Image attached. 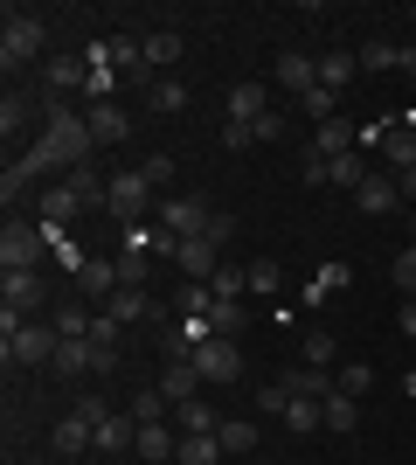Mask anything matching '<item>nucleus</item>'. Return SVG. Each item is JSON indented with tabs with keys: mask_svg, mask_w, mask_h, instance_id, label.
I'll list each match as a JSON object with an SVG mask.
<instances>
[{
	"mask_svg": "<svg viewBox=\"0 0 416 465\" xmlns=\"http://www.w3.org/2000/svg\"><path fill=\"white\" fill-rule=\"evenodd\" d=\"M91 118L77 112H49V125H42V139L21 153V167H7V181H0V194H7V209H15V194L28 188L35 174H77V167H91Z\"/></svg>",
	"mask_w": 416,
	"mask_h": 465,
	"instance_id": "1",
	"label": "nucleus"
},
{
	"mask_svg": "<svg viewBox=\"0 0 416 465\" xmlns=\"http://www.w3.org/2000/svg\"><path fill=\"white\" fill-rule=\"evenodd\" d=\"M56 354H63L56 327H35V320H28V327L7 333V361H15V369H42V361H56Z\"/></svg>",
	"mask_w": 416,
	"mask_h": 465,
	"instance_id": "2",
	"label": "nucleus"
},
{
	"mask_svg": "<svg viewBox=\"0 0 416 465\" xmlns=\"http://www.w3.org/2000/svg\"><path fill=\"white\" fill-rule=\"evenodd\" d=\"M49 251V236L35 230V223H21V215H7V230H0V264L7 272H35V257Z\"/></svg>",
	"mask_w": 416,
	"mask_h": 465,
	"instance_id": "3",
	"label": "nucleus"
},
{
	"mask_svg": "<svg viewBox=\"0 0 416 465\" xmlns=\"http://www.w3.org/2000/svg\"><path fill=\"white\" fill-rule=\"evenodd\" d=\"M83 84H91V63L83 56H49L42 63V97H49V112H63V97L83 91Z\"/></svg>",
	"mask_w": 416,
	"mask_h": 465,
	"instance_id": "4",
	"label": "nucleus"
},
{
	"mask_svg": "<svg viewBox=\"0 0 416 465\" xmlns=\"http://www.w3.org/2000/svg\"><path fill=\"white\" fill-rule=\"evenodd\" d=\"M42 21L35 15H7V35H0V63H7V70H21V63H35L42 56Z\"/></svg>",
	"mask_w": 416,
	"mask_h": 465,
	"instance_id": "5",
	"label": "nucleus"
},
{
	"mask_svg": "<svg viewBox=\"0 0 416 465\" xmlns=\"http://www.w3.org/2000/svg\"><path fill=\"white\" fill-rule=\"evenodd\" d=\"M208 202H201V194H167V202H160V223H167V230L180 236V243H188V236H208Z\"/></svg>",
	"mask_w": 416,
	"mask_h": 465,
	"instance_id": "6",
	"label": "nucleus"
},
{
	"mask_svg": "<svg viewBox=\"0 0 416 465\" xmlns=\"http://www.w3.org/2000/svg\"><path fill=\"white\" fill-rule=\"evenodd\" d=\"M104 209H111L125 230H132L139 215L153 209V181H146V174H111V202H104Z\"/></svg>",
	"mask_w": 416,
	"mask_h": 465,
	"instance_id": "7",
	"label": "nucleus"
},
{
	"mask_svg": "<svg viewBox=\"0 0 416 465\" xmlns=\"http://www.w3.org/2000/svg\"><path fill=\"white\" fill-rule=\"evenodd\" d=\"M188 361H195V369L208 375V382H237V375H243V354H237V341H201V348L188 354Z\"/></svg>",
	"mask_w": 416,
	"mask_h": 465,
	"instance_id": "8",
	"label": "nucleus"
},
{
	"mask_svg": "<svg viewBox=\"0 0 416 465\" xmlns=\"http://www.w3.org/2000/svg\"><path fill=\"white\" fill-rule=\"evenodd\" d=\"M174 264H180V272H188V285H208V278L222 272V251H216V243H208V236H188V243H180V251H174Z\"/></svg>",
	"mask_w": 416,
	"mask_h": 465,
	"instance_id": "9",
	"label": "nucleus"
},
{
	"mask_svg": "<svg viewBox=\"0 0 416 465\" xmlns=\"http://www.w3.org/2000/svg\"><path fill=\"white\" fill-rule=\"evenodd\" d=\"M98 361H104V354L91 348V333H83V341H63V354L49 361V369H56L63 382H83V375H98Z\"/></svg>",
	"mask_w": 416,
	"mask_h": 465,
	"instance_id": "10",
	"label": "nucleus"
},
{
	"mask_svg": "<svg viewBox=\"0 0 416 465\" xmlns=\"http://www.w3.org/2000/svg\"><path fill=\"white\" fill-rule=\"evenodd\" d=\"M111 292H119V257H91L77 272V299H104L111 306Z\"/></svg>",
	"mask_w": 416,
	"mask_h": 465,
	"instance_id": "11",
	"label": "nucleus"
},
{
	"mask_svg": "<svg viewBox=\"0 0 416 465\" xmlns=\"http://www.w3.org/2000/svg\"><path fill=\"white\" fill-rule=\"evenodd\" d=\"M201 382H208V375H201L195 361H167V375H160V396L180 410V403H195V396H201Z\"/></svg>",
	"mask_w": 416,
	"mask_h": 465,
	"instance_id": "12",
	"label": "nucleus"
},
{
	"mask_svg": "<svg viewBox=\"0 0 416 465\" xmlns=\"http://www.w3.org/2000/svg\"><path fill=\"white\" fill-rule=\"evenodd\" d=\"M354 202H361V215H396V209H402V188H396L389 174H368V181L354 188Z\"/></svg>",
	"mask_w": 416,
	"mask_h": 465,
	"instance_id": "13",
	"label": "nucleus"
},
{
	"mask_svg": "<svg viewBox=\"0 0 416 465\" xmlns=\"http://www.w3.org/2000/svg\"><path fill=\"white\" fill-rule=\"evenodd\" d=\"M264 112H277L264 84H237V91H229V125H257Z\"/></svg>",
	"mask_w": 416,
	"mask_h": 465,
	"instance_id": "14",
	"label": "nucleus"
},
{
	"mask_svg": "<svg viewBox=\"0 0 416 465\" xmlns=\"http://www.w3.org/2000/svg\"><path fill=\"white\" fill-rule=\"evenodd\" d=\"M70 215H83V194L70 188V181H56V188L42 194V230H63Z\"/></svg>",
	"mask_w": 416,
	"mask_h": 465,
	"instance_id": "15",
	"label": "nucleus"
},
{
	"mask_svg": "<svg viewBox=\"0 0 416 465\" xmlns=\"http://www.w3.org/2000/svg\"><path fill=\"white\" fill-rule=\"evenodd\" d=\"M111 320H119V327H132V320H167V306H160V299H146V292H111Z\"/></svg>",
	"mask_w": 416,
	"mask_h": 465,
	"instance_id": "16",
	"label": "nucleus"
},
{
	"mask_svg": "<svg viewBox=\"0 0 416 465\" xmlns=\"http://www.w3.org/2000/svg\"><path fill=\"white\" fill-rule=\"evenodd\" d=\"M277 84H285L292 97H305V91L319 84V63H313V56H298V49H285V56H277Z\"/></svg>",
	"mask_w": 416,
	"mask_h": 465,
	"instance_id": "17",
	"label": "nucleus"
},
{
	"mask_svg": "<svg viewBox=\"0 0 416 465\" xmlns=\"http://www.w3.org/2000/svg\"><path fill=\"white\" fill-rule=\"evenodd\" d=\"M277 389H285V396H305V403H326V396H334L340 382H334L326 369H292V375H285Z\"/></svg>",
	"mask_w": 416,
	"mask_h": 465,
	"instance_id": "18",
	"label": "nucleus"
},
{
	"mask_svg": "<svg viewBox=\"0 0 416 465\" xmlns=\"http://www.w3.org/2000/svg\"><path fill=\"white\" fill-rule=\"evenodd\" d=\"M132 451H139V459H146V465H174V430H167V424H139V438H132Z\"/></svg>",
	"mask_w": 416,
	"mask_h": 465,
	"instance_id": "19",
	"label": "nucleus"
},
{
	"mask_svg": "<svg viewBox=\"0 0 416 465\" xmlns=\"http://www.w3.org/2000/svg\"><path fill=\"white\" fill-rule=\"evenodd\" d=\"M91 139H98V146H111V139H132V125H125V112L119 104H111V97H104V104H91Z\"/></svg>",
	"mask_w": 416,
	"mask_h": 465,
	"instance_id": "20",
	"label": "nucleus"
},
{
	"mask_svg": "<svg viewBox=\"0 0 416 465\" xmlns=\"http://www.w3.org/2000/svg\"><path fill=\"white\" fill-rule=\"evenodd\" d=\"M319 417H326V430H340V438H354V424H361V403L347 396V389H334V396L319 403Z\"/></svg>",
	"mask_w": 416,
	"mask_h": 465,
	"instance_id": "21",
	"label": "nucleus"
},
{
	"mask_svg": "<svg viewBox=\"0 0 416 465\" xmlns=\"http://www.w3.org/2000/svg\"><path fill=\"white\" fill-rule=\"evenodd\" d=\"M222 451H229V459H250V451H257V424H250V417H222Z\"/></svg>",
	"mask_w": 416,
	"mask_h": 465,
	"instance_id": "22",
	"label": "nucleus"
},
{
	"mask_svg": "<svg viewBox=\"0 0 416 465\" xmlns=\"http://www.w3.org/2000/svg\"><path fill=\"white\" fill-rule=\"evenodd\" d=\"M354 77H361V56H347V49H334V56H319V84H326V91H347Z\"/></svg>",
	"mask_w": 416,
	"mask_h": 465,
	"instance_id": "23",
	"label": "nucleus"
},
{
	"mask_svg": "<svg viewBox=\"0 0 416 465\" xmlns=\"http://www.w3.org/2000/svg\"><path fill=\"white\" fill-rule=\"evenodd\" d=\"M216 430H222V417L201 403V396H195V403H180V438H216Z\"/></svg>",
	"mask_w": 416,
	"mask_h": 465,
	"instance_id": "24",
	"label": "nucleus"
},
{
	"mask_svg": "<svg viewBox=\"0 0 416 465\" xmlns=\"http://www.w3.org/2000/svg\"><path fill=\"white\" fill-rule=\"evenodd\" d=\"M298 112L313 118V125H334V118H340V91H326V84H313V91L298 97Z\"/></svg>",
	"mask_w": 416,
	"mask_h": 465,
	"instance_id": "25",
	"label": "nucleus"
},
{
	"mask_svg": "<svg viewBox=\"0 0 416 465\" xmlns=\"http://www.w3.org/2000/svg\"><path fill=\"white\" fill-rule=\"evenodd\" d=\"M83 445H98V430H91V424H83V417H77V410H70V417H63V424H56V451H70V459H77Z\"/></svg>",
	"mask_w": 416,
	"mask_h": 465,
	"instance_id": "26",
	"label": "nucleus"
},
{
	"mask_svg": "<svg viewBox=\"0 0 416 465\" xmlns=\"http://www.w3.org/2000/svg\"><path fill=\"white\" fill-rule=\"evenodd\" d=\"M146 104H153V112H180V104H188V84L180 77H153L146 84Z\"/></svg>",
	"mask_w": 416,
	"mask_h": 465,
	"instance_id": "27",
	"label": "nucleus"
},
{
	"mask_svg": "<svg viewBox=\"0 0 416 465\" xmlns=\"http://www.w3.org/2000/svg\"><path fill=\"white\" fill-rule=\"evenodd\" d=\"M382 153H389L402 174H410V167H416V125H396V133H382Z\"/></svg>",
	"mask_w": 416,
	"mask_h": 465,
	"instance_id": "28",
	"label": "nucleus"
},
{
	"mask_svg": "<svg viewBox=\"0 0 416 465\" xmlns=\"http://www.w3.org/2000/svg\"><path fill=\"white\" fill-rule=\"evenodd\" d=\"M174 459H180V465H222L229 451H222V438H180Z\"/></svg>",
	"mask_w": 416,
	"mask_h": 465,
	"instance_id": "29",
	"label": "nucleus"
},
{
	"mask_svg": "<svg viewBox=\"0 0 416 465\" xmlns=\"http://www.w3.org/2000/svg\"><path fill=\"white\" fill-rule=\"evenodd\" d=\"M208 292H216L222 306H237L243 292H250V272H237V264H222V272H216V278H208Z\"/></svg>",
	"mask_w": 416,
	"mask_h": 465,
	"instance_id": "30",
	"label": "nucleus"
},
{
	"mask_svg": "<svg viewBox=\"0 0 416 465\" xmlns=\"http://www.w3.org/2000/svg\"><path fill=\"white\" fill-rule=\"evenodd\" d=\"M167 410H174V403H167L160 389H139V396H132V424H167Z\"/></svg>",
	"mask_w": 416,
	"mask_h": 465,
	"instance_id": "31",
	"label": "nucleus"
},
{
	"mask_svg": "<svg viewBox=\"0 0 416 465\" xmlns=\"http://www.w3.org/2000/svg\"><path fill=\"white\" fill-rule=\"evenodd\" d=\"M146 278H153V264L139 251H119V292H146Z\"/></svg>",
	"mask_w": 416,
	"mask_h": 465,
	"instance_id": "32",
	"label": "nucleus"
},
{
	"mask_svg": "<svg viewBox=\"0 0 416 465\" xmlns=\"http://www.w3.org/2000/svg\"><path fill=\"white\" fill-rule=\"evenodd\" d=\"M326 181H334V188H361V181H368L361 153H340V160H326Z\"/></svg>",
	"mask_w": 416,
	"mask_h": 465,
	"instance_id": "33",
	"label": "nucleus"
},
{
	"mask_svg": "<svg viewBox=\"0 0 416 465\" xmlns=\"http://www.w3.org/2000/svg\"><path fill=\"white\" fill-rule=\"evenodd\" d=\"M146 63H153V70L180 63V35H174V28H160V35H146Z\"/></svg>",
	"mask_w": 416,
	"mask_h": 465,
	"instance_id": "34",
	"label": "nucleus"
},
{
	"mask_svg": "<svg viewBox=\"0 0 416 465\" xmlns=\"http://www.w3.org/2000/svg\"><path fill=\"white\" fill-rule=\"evenodd\" d=\"M285 424H292L298 438H305V430H326V417H319V403H305V396H292V403H285Z\"/></svg>",
	"mask_w": 416,
	"mask_h": 465,
	"instance_id": "35",
	"label": "nucleus"
},
{
	"mask_svg": "<svg viewBox=\"0 0 416 465\" xmlns=\"http://www.w3.org/2000/svg\"><path fill=\"white\" fill-rule=\"evenodd\" d=\"M139 438V424H125V417H104L98 424V451H125Z\"/></svg>",
	"mask_w": 416,
	"mask_h": 465,
	"instance_id": "36",
	"label": "nucleus"
},
{
	"mask_svg": "<svg viewBox=\"0 0 416 465\" xmlns=\"http://www.w3.org/2000/svg\"><path fill=\"white\" fill-rule=\"evenodd\" d=\"M70 410H77V417H83V424H91V430H98L104 417H119V410H111V396H98V389H83V396H77V403H70Z\"/></svg>",
	"mask_w": 416,
	"mask_h": 465,
	"instance_id": "37",
	"label": "nucleus"
},
{
	"mask_svg": "<svg viewBox=\"0 0 416 465\" xmlns=\"http://www.w3.org/2000/svg\"><path fill=\"white\" fill-rule=\"evenodd\" d=\"M91 320H98V312H83L77 299H70V306L56 312V333H63V341H83V333H91Z\"/></svg>",
	"mask_w": 416,
	"mask_h": 465,
	"instance_id": "38",
	"label": "nucleus"
},
{
	"mask_svg": "<svg viewBox=\"0 0 416 465\" xmlns=\"http://www.w3.org/2000/svg\"><path fill=\"white\" fill-rule=\"evenodd\" d=\"M298 354H305V369H334V333H305V348H298Z\"/></svg>",
	"mask_w": 416,
	"mask_h": 465,
	"instance_id": "39",
	"label": "nucleus"
},
{
	"mask_svg": "<svg viewBox=\"0 0 416 465\" xmlns=\"http://www.w3.org/2000/svg\"><path fill=\"white\" fill-rule=\"evenodd\" d=\"M361 70H396V42H361Z\"/></svg>",
	"mask_w": 416,
	"mask_h": 465,
	"instance_id": "40",
	"label": "nucleus"
},
{
	"mask_svg": "<svg viewBox=\"0 0 416 465\" xmlns=\"http://www.w3.org/2000/svg\"><path fill=\"white\" fill-rule=\"evenodd\" d=\"M285 285V272H277L271 257H257V264H250V292H277Z\"/></svg>",
	"mask_w": 416,
	"mask_h": 465,
	"instance_id": "41",
	"label": "nucleus"
},
{
	"mask_svg": "<svg viewBox=\"0 0 416 465\" xmlns=\"http://www.w3.org/2000/svg\"><path fill=\"white\" fill-rule=\"evenodd\" d=\"M139 174L153 181V188H167V181H174V160H167V153H146V160H139Z\"/></svg>",
	"mask_w": 416,
	"mask_h": 465,
	"instance_id": "42",
	"label": "nucleus"
},
{
	"mask_svg": "<svg viewBox=\"0 0 416 465\" xmlns=\"http://www.w3.org/2000/svg\"><path fill=\"white\" fill-rule=\"evenodd\" d=\"M396 292H402V299H416V243L396 257Z\"/></svg>",
	"mask_w": 416,
	"mask_h": 465,
	"instance_id": "43",
	"label": "nucleus"
},
{
	"mask_svg": "<svg viewBox=\"0 0 416 465\" xmlns=\"http://www.w3.org/2000/svg\"><path fill=\"white\" fill-rule=\"evenodd\" d=\"M375 382V369H368V361H347V375H340V389H347V396H354L361 403V389Z\"/></svg>",
	"mask_w": 416,
	"mask_h": 465,
	"instance_id": "44",
	"label": "nucleus"
},
{
	"mask_svg": "<svg viewBox=\"0 0 416 465\" xmlns=\"http://www.w3.org/2000/svg\"><path fill=\"white\" fill-rule=\"evenodd\" d=\"M21 125H28V97H7L0 104V133H21Z\"/></svg>",
	"mask_w": 416,
	"mask_h": 465,
	"instance_id": "45",
	"label": "nucleus"
},
{
	"mask_svg": "<svg viewBox=\"0 0 416 465\" xmlns=\"http://www.w3.org/2000/svg\"><path fill=\"white\" fill-rule=\"evenodd\" d=\"M208 243H216V251H222V243H237V215H208Z\"/></svg>",
	"mask_w": 416,
	"mask_h": 465,
	"instance_id": "46",
	"label": "nucleus"
},
{
	"mask_svg": "<svg viewBox=\"0 0 416 465\" xmlns=\"http://www.w3.org/2000/svg\"><path fill=\"white\" fill-rule=\"evenodd\" d=\"M285 125H292V118H285V112H264L257 125H250V133H257V139H285Z\"/></svg>",
	"mask_w": 416,
	"mask_h": 465,
	"instance_id": "47",
	"label": "nucleus"
},
{
	"mask_svg": "<svg viewBox=\"0 0 416 465\" xmlns=\"http://www.w3.org/2000/svg\"><path fill=\"white\" fill-rule=\"evenodd\" d=\"M222 146H229V153H243V146H257V133H250V125H222Z\"/></svg>",
	"mask_w": 416,
	"mask_h": 465,
	"instance_id": "48",
	"label": "nucleus"
},
{
	"mask_svg": "<svg viewBox=\"0 0 416 465\" xmlns=\"http://www.w3.org/2000/svg\"><path fill=\"white\" fill-rule=\"evenodd\" d=\"M396 70H402V77H416V42H402V49H396Z\"/></svg>",
	"mask_w": 416,
	"mask_h": 465,
	"instance_id": "49",
	"label": "nucleus"
},
{
	"mask_svg": "<svg viewBox=\"0 0 416 465\" xmlns=\"http://www.w3.org/2000/svg\"><path fill=\"white\" fill-rule=\"evenodd\" d=\"M396 320H402V333L416 341V299H402V312H396Z\"/></svg>",
	"mask_w": 416,
	"mask_h": 465,
	"instance_id": "50",
	"label": "nucleus"
},
{
	"mask_svg": "<svg viewBox=\"0 0 416 465\" xmlns=\"http://www.w3.org/2000/svg\"><path fill=\"white\" fill-rule=\"evenodd\" d=\"M396 188H402V202H416V167H410V174L396 181Z\"/></svg>",
	"mask_w": 416,
	"mask_h": 465,
	"instance_id": "51",
	"label": "nucleus"
},
{
	"mask_svg": "<svg viewBox=\"0 0 416 465\" xmlns=\"http://www.w3.org/2000/svg\"><path fill=\"white\" fill-rule=\"evenodd\" d=\"M410 243H416V215H410Z\"/></svg>",
	"mask_w": 416,
	"mask_h": 465,
	"instance_id": "52",
	"label": "nucleus"
},
{
	"mask_svg": "<svg viewBox=\"0 0 416 465\" xmlns=\"http://www.w3.org/2000/svg\"><path fill=\"white\" fill-rule=\"evenodd\" d=\"M174 465H180V459H174Z\"/></svg>",
	"mask_w": 416,
	"mask_h": 465,
	"instance_id": "53",
	"label": "nucleus"
}]
</instances>
